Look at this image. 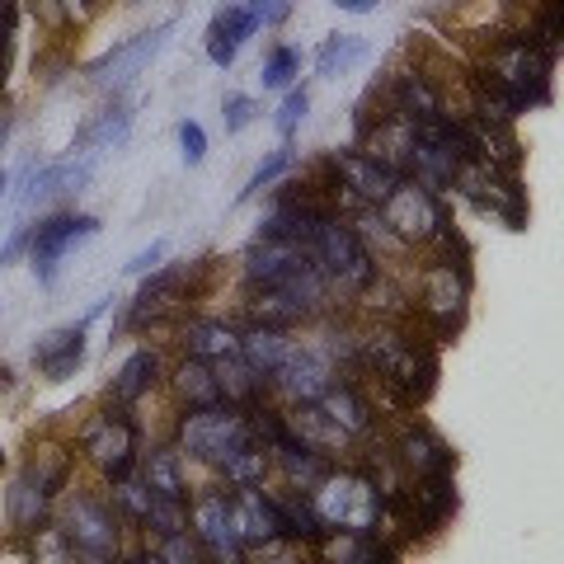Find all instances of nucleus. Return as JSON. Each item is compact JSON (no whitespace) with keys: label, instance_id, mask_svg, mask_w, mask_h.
<instances>
[{"label":"nucleus","instance_id":"f257e3e1","mask_svg":"<svg viewBox=\"0 0 564 564\" xmlns=\"http://www.w3.org/2000/svg\"><path fill=\"white\" fill-rule=\"evenodd\" d=\"M311 508L321 527H334V532H372L381 522V494L367 475H325L311 494Z\"/></svg>","mask_w":564,"mask_h":564},{"label":"nucleus","instance_id":"f03ea898","mask_svg":"<svg viewBox=\"0 0 564 564\" xmlns=\"http://www.w3.org/2000/svg\"><path fill=\"white\" fill-rule=\"evenodd\" d=\"M306 250L315 254V263H321V273L334 282L339 292H367L377 278V263L372 254H367V245L348 231V226H339L334 217H321L315 221V231L306 240Z\"/></svg>","mask_w":564,"mask_h":564},{"label":"nucleus","instance_id":"7ed1b4c3","mask_svg":"<svg viewBox=\"0 0 564 564\" xmlns=\"http://www.w3.org/2000/svg\"><path fill=\"white\" fill-rule=\"evenodd\" d=\"M180 443H184V452L198 456V462L226 466L236 452H245L250 443H259V437H254V423L245 419V414L226 410V404H207V410H193V414L184 419Z\"/></svg>","mask_w":564,"mask_h":564},{"label":"nucleus","instance_id":"20e7f679","mask_svg":"<svg viewBox=\"0 0 564 564\" xmlns=\"http://www.w3.org/2000/svg\"><path fill=\"white\" fill-rule=\"evenodd\" d=\"M494 85H503L518 99V109L527 104H545L551 99V52H541L532 39H513L499 47L494 70H485Z\"/></svg>","mask_w":564,"mask_h":564},{"label":"nucleus","instance_id":"39448f33","mask_svg":"<svg viewBox=\"0 0 564 564\" xmlns=\"http://www.w3.org/2000/svg\"><path fill=\"white\" fill-rule=\"evenodd\" d=\"M381 221L391 226L400 240H414V245L437 240L447 231V212H443V203H437V193L414 184V180H400L391 193H386Z\"/></svg>","mask_w":564,"mask_h":564},{"label":"nucleus","instance_id":"423d86ee","mask_svg":"<svg viewBox=\"0 0 564 564\" xmlns=\"http://www.w3.org/2000/svg\"><path fill=\"white\" fill-rule=\"evenodd\" d=\"M372 362H377V372L391 381L400 395L423 400L433 391L437 362L414 339H400V334H377V339H372Z\"/></svg>","mask_w":564,"mask_h":564},{"label":"nucleus","instance_id":"0eeeda50","mask_svg":"<svg viewBox=\"0 0 564 564\" xmlns=\"http://www.w3.org/2000/svg\"><path fill=\"white\" fill-rule=\"evenodd\" d=\"M170 33H174V20H165V24H155V29H147V33H137V39H128V43L109 47L99 62H90V80L104 85V90H109V85H113V90H118V85H128L137 70L165 47Z\"/></svg>","mask_w":564,"mask_h":564},{"label":"nucleus","instance_id":"6e6552de","mask_svg":"<svg viewBox=\"0 0 564 564\" xmlns=\"http://www.w3.org/2000/svg\"><path fill=\"white\" fill-rule=\"evenodd\" d=\"M99 231L95 217H52L43 221L39 231H33V245H29V259H33V273H39L43 282L57 278V263L66 250H76L80 240H90Z\"/></svg>","mask_w":564,"mask_h":564},{"label":"nucleus","instance_id":"1a4fd4ad","mask_svg":"<svg viewBox=\"0 0 564 564\" xmlns=\"http://www.w3.org/2000/svg\"><path fill=\"white\" fill-rule=\"evenodd\" d=\"M85 452H90V462L109 475V480H122L132 466V452H137V433L132 423L122 414H104L95 419L90 429H85Z\"/></svg>","mask_w":564,"mask_h":564},{"label":"nucleus","instance_id":"9d476101","mask_svg":"<svg viewBox=\"0 0 564 564\" xmlns=\"http://www.w3.org/2000/svg\"><path fill=\"white\" fill-rule=\"evenodd\" d=\"M226 503H231V532L240 545H278L282 541L278 503L263 499L259 489L240 485V494H226Z\"/></svg>","mask_w":564,"mask_h":564},{"label":"nucleus","instance_id":"9b49d317","mask_svg":"<svg viewBox=\"0 0 564 564\" xmlns=\"http://www.w3.org/2000/svg\"><path fill=\"white\" fill-rule=\"evenodd\" d=\"M66 536L76 541L80 555L109 560L118 551V518H113V508H104L95 499H76V503H70V513H66Z\"/></svg>","mask_w":564,"mask_h":564},{"label":"nucleus","instance_id":"f8f14e48","mask_svg":"<svg viewBox=\"0 0 564 564\" xmlns=\"http://www.w3.org/2000/svg\"><path fill=\"white\" fill-rule=\"evenodd\" d=\"M193 522H198V541L207 545V555L217 564H245V545L231 532V503L226 494H207V499L193 508Z\"/></svg>","mask_w":564,"mask_h":564},{"label":"nucleus","instance_id":"ddd939ff","mask_svg":"<svg viewBox=\"0 0 564 564\" xmlns=\"http://www.w3.org/2000/svg\"><path fill=\"white\" fill-rule=\"evenodd\" d=\"M33 362L47 381H66L76 367L85 362V325H66V329H52L33 344Z\"/></svg>","mask_w":564,"mask_h":564},{"label":"nucleus","instance_id":"4468645a","mask_svg":"<svg viewBox=\"0 0 564 564\" xmlns=\"http://www.w3.org/2000/svg\"><path fill=\"white\" fill-rule=\"evenodd\" d=\"M334 170H339V180H344V188L352 193V198L377 203V207L386 203V193L400 184V174H391L381 161H372V155H339Z\"/></svg>","mask_w":564,"mask_h":564},{"label":"nucleus","instance_id":"2eb2a0df","mask_svg":"<svg viewBox=\"0 0 564 564\" xmlns=\"http://www.w3.org/2000/svg\"><path fill=\"white\" fill-rule=\"evenodd\" d=\"M254 29H259V20H254L250 6H226L217 20H212V29H207V57L217 62V66H231L240 43L250 39Z\"/></svg>","mask_w":564,"mask_h":564},{"label":"nucleus","instance_id":"dca6fc26","mask_svg":"<svg viewBox=\"0 0 564 564\" xmlns=\"http://www.w3.org/2000/svg\"><path fill=\"white\" fill-rule=\"evenodd\" d=\"M282 386H288V391L296 395V400H302V404H311V400H321L325 391H329V386H334V377H329V367L321 362V358H315V352H288V362H282L278 367V372H273Z\"/></svg>","mask_w":564,"mask_h":564},{"label":"nucleus","instance_id":"f3484780","mask_svg":"<svg viewBox=\"0 0 564 564\" xmlns=\"http://www.w3.org/2000/svg\"><path fill=\"white\" fill-rule=\"evenodd\" d=\"M462 302H466V278L452 273V263H437V269L423 273V306L443 325H452L462 315Z\"/></svg>","mask_w":564,"mask_h":564},{"label":"nucleus","instance_id":"a211bd4d","mask_svg":"<svg viewBox=\"0 0 564 564\" xmlns=\"http://www.w3.org/2000/svg\"><path fill=\"white\" fill-rule=\"evenodd\" d=\"M184 282L188 273L184 269H170L161 278H151L147 288L137 292V306H132V325H147V321H165V315L180 306V296H184Z\"/></svg>","mask_w":564,"mask_h":564},{"label":"nucleus","instance_id":"6ab92c4d","mask_svg":"<svg viewBox=\"0 0 564 564\" xmlns=\"http://www.w3.org/2000/svg\"><path fill=\"white\" fill-rule=\"evenodd\" d=\"M184 344H188L193 358H203V362L236 358V352H240L236 329H231V325H221V321H193V325L184 329Z\"/></svg>","mask_w":564,"mask_h":564},{"label":"nucleus","instance_id":"aec40b11","mask_svg":"<svg viewBox=\"0 0 564 564\" xmlns=\"http://www.w3.org/2000/svg\"><path fill=\"white\" fill-rule=\"evenodd\" d=\"M288 352H292V344L282 339V329H263V325H254V329L240 339V358L250 362L259 377H273L278 367L288 362Z\"/></svg>","mask_w":564,"mask_h":564},{"label":"nucleus","instance_id":"412c9836","mask_svg":"<svg viewBox=\"0 0 564 564\" xmlns=\"http://www.w3.org/2000/svg\"><path fill=\"white\" fill-rule=\"evenodd\" d=\"M358 62H367V39H358V33H334V39H325L321 52H315V70H321L325 80L348 76Z\"/></svg>","mask_w":564,"mask_h":564},{"label":"nucleus","instance_id":"4be33fe9","mask_svg":"<svg viewBox=\"0 0 564 564\" xmlns=\"http://www.w3.org/2000/svg\"><path fill=\"white\" fill-rule=\"evenodd\" d=\"M128 128H132V113L128 109H122V104H118V109H104L95 122H90V128H85L80 132V141H76V147H70V151H85V155H99V151H113L118 147V141L122 137H128Z\"/></svg>","mask_w":564,"mask_h":564},{"label":"nucleus","instance_id":"5701e85b","mask_svg":"<svg viewBox=\"0 0 564 564\" xmlns=\"http://www.w3.org/2000/svg\"><path fill=\"white\" fill-rule=\"evenodd\" d=\"M155 372H161V358H155V352H132L128 362H122V372L113 377V400L118 404H132L137 395H147L151 386H155Z\"/></svg>","mask_w":564,"mask_h":564},{"label":"nucleus","instance_id":"b1692460","mask_svg":"<svg viewBox=\"0 0 564 564\" xmlns=\"http://www.w3.org/2000/svg\"><path fill=\"white\" fill-rule=\"evenodd\" d=\"M212 372H217V386H221V400H240V404H250L254 395H259V386H263V377L254 372L250 362L240 358H217L212 362Z\"/></svg>","mask_w":564,"mask_h":564},{"label":"nucleus","instance_id":"393cba45","mask_svg":"<svg viewBox=\"0 0 564 564\" xmlns=\"http://www.w3.org/2000/svg\"><path fill=\"white\" fill-rule=\"evenodd\" d=\"M404 462H410L419 475H429V480H437V475H447L452 470V452L437 443L433 433H423V429H414V433H404Z\"/></svg>","mask_w":564,"mask_h":564},{"label":"nucleus","instance_id":"a878e982","mask_svg":"<svg viewBox=\"0 0 564 564\" xmlns=\"http://www.w3.org/2000/svg\"><path fill=\"white\" fill-rule=\"evenodd\" d=\"M306 302H296L292 292H282V288H263V296L254 302V321L263 325V329H288V325H296V321H306Z\"/></svg>","mask_w":564,"mask_h":564},{"label":"nucleus","instance_id":"bb28decb","mask_svg":"<svg viewBox=\"0 0 564 564\" xmlns=\"http://www.w3.org/2000/svg\"><path fill=\"white\" fill-rule=\"evenodd\" d=\"M180 395L193 404V410H207V404H221V386H217V372L212 362L203 358H188L180 367Z\"/></svg>","mask_w":564,"mask_h":564},{"label":"nucleus","instance_id":"cd10ccee","mask_svg":"<svg viewBox=\"0 0 564 564\" xmlns=\"http://www.w3.org/2000/svg\"><path fill=\"white\" fill-rule=\"evenodd\" d=\"M47 503H52L47 494H43L39 485H29L24 475H20V480H14V489H10V522H14V532H39Z\"/></svg>","mask_w":564,"mask_h":564},{"label":"nucleus","instance_id":"c85d7f7f","mask_svg":"<svg viewBox=\"0 0 564 564\" xmlns=\"http://www.w3.org/2000/svg\"><path fill=\"white\" fill-rule=\"evenodd\" d=\"M311 404H321V410H325L334 423H339L348 437L367 429V404L358 400V391H348V386H329V391H325L321 400H311Z\"/></svg>","mask_w":564,"mask_h":564},{"label":"nucleus","instance_id":"c756f323","mask_svg":"<svg viewBox=\"0 0 564 564\" xmlns=\"http://www.w3.org/2000/svg\"><path fill=\"white\" fill-rule=\"evenodd\" d=\"M66 475H70V456H66L62 447H39V456H33V462L24 466V480H29V485H39L47 499L66 485Z\"/></svg>","mask_w":564,"mask_h":564},{"label":"nucleus","instance_id":"7c9ffc66","mask_svg":"<svg viewBox=\"0 0 564 564\" xmlns=\"http://www.w3.org/2000/svg\"><path fill=\"white\" fill-rule=\"evenodd\" d=\"M29 564H80V551H76V541L66 536V527H39V532H33Z\"/></svg>","mask_w":564,"mask_h":564},{"label":"nucleus","instance_id":"2f4dec72","mask_svg":"<svg viewBox=\"0 0 564 564\" xmlns=\"http://www.w3.org/2000/svg\"><path fill=\"white\" fill-rule=\"evenodd\" d=\"M325 560L329 564H381V551L372 545V532H339V536H325Z\"/></svg>","mask_w":564,"mask_h":564},{"label":"nucleus","instance_id":"473e14b6","mask_svg":"<svg viewBox=\"0 0 564 564\" xmlns=\"http://www.w3.org/2000/svg\"><path fill=\"white\" fill-rule=\"evenodd\" d=\"M147 489L161 494V499H184L180 452H151V462H147Z\"/></svg>","mask_w":564,"mask_h":564},{"label":"nucleus","instance_id":"72a5a7b5","mask_svg":"<svg viewBox=\"0 0 564 564\" xmlns=\"http://www.w3.org/2000/svg\"><path fill=\"white\" fill-rule=\"evenodd\" d=\"M141 522H147L155 536H180L184 527H188L184 503H180V499H161V494H151V508L141 513Z\"/></svg>","mask_w":564,"mask_h":564},{"label":"nucleus","instance_id":"f704fd0d","mask_svg":"<svg viewBox=\"0 0 564 564\" xmlns=\"http://www.w3.org/2000/svg\"><path fill=\"white\" fill-rule=\"evenodd\" d=\"M296 70H302V52L296 47H278L269 62H263V70H259V80L269 85V90H282V85H288Z\"/></svg>","mask_w":564,"mask_h":564},{"label":"nucleus","instance_id":"c9c22d12","mask_svg":"<svg viewBox=\"0 0 564 564\" xmlns=\"http://www.w3.org/2000/svg\"><path fill=\"white\" fill-rule=\"evenodd\" d=\"M288 165H292V151H288V147H282V151H273L269 161H263V165L250 174V184H245V193H240V198H254V193H263V188H269V184H273V180H278V174L288 170Z\"/></svg>","mask_w":564,"mask_h":564},{"label":"nucleus","instance_id":"e433bc0d","mask_svg":"<svg viewBox=\"0 0 564 564\" xmlns=\"http://www.w3.org/2000/svg\"><path fill=\"white\" fill-rule=\"evenodd\" d=\"M306 109H311V99H306V90H292L288 99H282V109H278V132H282V141H288L292 132H296V122L306 118Z\"/></svg>","mask_w":564,"mask_h":564},{"label":"nucleus","instance_id":"4c0bfd02","mask_svg":"<svg viewBox=\"0 0 564 564\" xmlns=\"http://www.w3.org/2000/svg\"><path fill=\"white\" fill-rule=\"evenodd\" d=\"M10 52H14V0H0V85L10 76Z\"/></svg>","mask_w":564,"mask_h":564},{"label":"nucleus","instance_id":"58836bf2","mask_svg":"<svg viewBox=\"0 0 564 564\" xmlns=\"http://www.w3.org/2000/svg\"><path fill=\"white\" fill-rule=\"evenodd\" d=\"M221 122H226V132H245L254 122V99L231 95V99L221 104Z\"/></svg>","mask_w":564,"mask_h":564},{"label":"nucleus","instance_id":"ea45409f","mask_svg":"<svg viewBox=\"0 0 564 564\" xmlns=\"http://www.w3.org/2000/svg\"><path fill=\"white\" fill-rule=\"evenodd\" d=\"M118 503L128 508L132 518H141L151 508V489H147V480H118Z\"/></svg>","mask_w":564,"mask_h":564},{"label":"nucleus","instance_id":"a19ab883","mask_svg":"<svg viewBox=\"0 0 564 564\" xmlns=\"http://www.w3.org/2000/svg\"><path fill=\"white\" fill-rule=\"evenodd\" d=\"M180 151H184L188 165H203V155H207V132L198 128V122H180Z\"/></svg>","mask_w":564,"mask_h":564},{"label":"nucleus","instance_id":"79ce46f5","mask_svg":"<svg viewBox=\"0 0 564 564\" xmlns=\"http://www.w3.org/2000/svg\"><path fill=\"white\" fill-rule=\"evenodd\" d=\"M161 560H165V564H203L198 545H188V541H184V532H180V536H165Z\"/></svg>","mask_w":564,"mask_h":564},{"label":"nucleus","instance_id":"37998d69","mask_svg":"<svg viewBox=\"0 0 564 564\" xmlns=\"http://www.w3.org/2000/svg\"><path fill=\"white\" fill-rule=\"evenodd\" d=\"M288 6H292V0H254L250 10H254V20H259V24H278L282 14H288Z\"/></svg>","mask_w":564,"mask_h":564},{"label":"nucleus","instance_id":"c03bdc74","mask_svg":"<svg viewBox=\"0 0 564 564\" xmlns=\"http://www.w3.org/2000/svg\"><path fill=\"white\" fill-rule=\"evenodd\" d=\"M161 259H165V240H155L151 250H141V254L128 263V273H151V269H155V263H161Z\"/></svg>","mask_w":564,"mask_h":564},{"label":"nucleus","instance_id":"a18cd8bd","mask_svg":"<svg viewBox=\"0 0 564 564\" xmlns=\"http://www.w3.org/2000/svg\"><path fill=\"white\" fill-rule=\"evenodd\" d=\"M339 10H348V14H367V10H377L381 0H334Z\"/></svg>","mask_w":564,"mask_h":564},{"label":"nucleus","instance_id":"49530a36","mask_svg":"<svg viewBox=\"0 0 564 564\" xmlns=\"http://www.w3.org/2000/svg\"><path fill=\"white\" fill-rule=\"evenodd\" d=\"M0 564H29V551H0Z\"/></svg>","mask_w":564,"mask_h":564},{"label":"nucleus","instance_id":"de8ad7c7","mask_svg":"<svg viewBox=\"0 0 564 564\" xmlns=\"http://www.w3.org/2000/svg\"><path fill=\"white\" fill-rule=\"evenodd\" d=\"M259 564H296V560H288V555H273V560H259Z\"/></svg>","mask_w":564,"mask_h":564},{"label":"nucleus","instance_id":"09e8293b","mask_svg":"<svg viewBox=\"0 0 564 564\" xmlns=\"http://www.w3.org/2000/svg\"><path fill=\"white\" fill-rule=\"evenodd\" d=\"M0 193H6V170H0Z\"/></svg>","mask_w":564,"mask_h":564},{"label":"nucleus","instance_id":"8fccbe9b","mask_svg":"<svg viewBox=\"0 0 564 564\" xmlns=\"http://www.w3.org/2000/svg\"><path fill=\"white\" fill-rule=\"evenodd\" d=\"M128 564H141V560H128Z\"/></svg>","mask_w":564,"mask_h":564}]
</instances>
